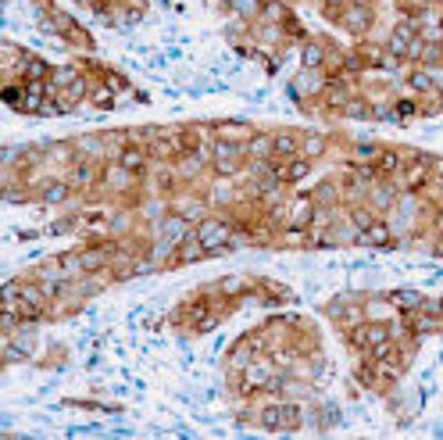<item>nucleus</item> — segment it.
I'll list each match as a JSON object with an SVG mask.
<instances>
[{
    "instance_id": "obj_1",
    "label": "nucleus",
    "mask_w": 443,
    "mask_h": 440,
    "mask_svg": "<svg viewBox=\"0 0 443 440\" xmlns=\"http://www.w3.org/2000/svg\"><path fill=\"white\" fill-rule=\"evenodd\" d=\"M243 158H247V151L236 140H222L218 136L215 143H211V165H215L218 176H236L243 169Z\"/></svg>"
},
{
    "instance_id": "obj_2",
    "label": "nucleus",
    "mask_w": 443,
    "mask_h": 440,
    "mask_svg": "<svg viewBox=\"0 0 443 440\" xmlns=\"http://www.w3.org/2000/svg\"><path fill=\"white\" fill-rule=\"evenodd\" d=\"M194 237L207 247V255H225L229 240H233V229H229V222H222V219H200L194 226Z\"/></svg>"
},
{
    "instance_id": "obj_3",
    "label": "nucleus",
    "mask_w": 443,
    "mask_h": 440,
    "mask_svg": "<svg viewBox=\"0 0 443 440\" xmlns=\"http://www.w3.org/2000/svg\"><path fill=\"white\" fill-rule=\"evenodd\" d=\"M314 215H319V204H314V197H297L293 201V208L286 212V226L290 229H308L314 222Z\"/></svg>"
},
{
    "instance_id": "obj_4",
    "label": "nucleus",
    "mask_w": 443,
    "mask_h": 440,
    "mask_svg": "<svg viewBox=\"0 0 443 440\" xmlns=\"http://www.w3.org/2000/svg\"><path fill=\"white\" fill-rule=\"evenodd\" d=\"M340 26L354 36H361L372 29V8H361V4H347L343 8V18H340Z\"/></svg>"
},
{
    "instance_id": "obj_5",
    "label": "nucleus",
    "mask_w": 443,
    "mask_h": 440,
    "mask_svg": "<svg viewBox=\"0 0 443 440\" xmlns=\"http://www.w3.org/2000/svg\"><path fill=\"white\" fill-rule=\"evenodd\" d=\"M426 183H429V161H415L411 169H408L404 176H400L393 186H397L400 194H415V190H422Z\"/></svg>"
},
{
    "instance_id": "obj_6",
    "label": "nucleus",
    "mask_w": 443,
    "mask_h": 440,
    "mask_svg": "<svg viewBox=\"0 0 443 440\" xmlns=\"http://www.w3.org/2000/svg\"><path fill=\"white\" fill-rule=\"evenodd\" d=\"M357 244H365V247H390L393 244V229L383 219H375L372 226H365L361 233H357Z\"/></svg>"
},
{
    "instance_id": "obj_7",
    "label": "nucleus",
    "mask_w": 443,
    "mask_h": 440,
    "mask_svg": "<svg viewBox=\"0 0 443 440\" xmlns=\"http://www.w3.org/2000/svg\"><path fill=\"white\" fill-rule=\"evenodd\" d=\"M276 376H272V365L268 362H250L247 369H243V387L247 390H261V387H268Z\"/></svg>"
},
{
    "instance_id": "obj_8",
    "label": "nucleus",
    "mask_w": 443,
    "mask_h": 440,
    "mask_svg": "<svg viewBox=\"0 0 443 440\" xmlns=\"http://www.w3.org/2000/svg\"><path fill=\"white\" fill-rule=\"evenodd\" d=\"M243 151H247V158H250V161H272V154H276V140H272L268 133L250 136V140L243 143Z\"/></svg>"
},
{
    "instance_id": "obj_9",
    "label": "nucleus",
    "mask_w": 443,
    "mask_h": 440,
    "mask_svg": "<svg viewBox=\"0 0 443 440\" xmlns=\"http://www.w3.org/2000/svg\"><path fill=\"white\" fill-rule=\"evenodd\" d=\"M200 258H207V247L189 233L179 247H176V265H189V262H200Z\"/></svg>"
},
{
    "instance_id": "obj_10",
    "label": "nucleus",
    "mask_w": 443,
    "mask_h": 440,
    "mask_svg": "<svg viewBox=\"0 0 443 440\" xmlns=\"http://www.w3.org/2000/svg\"><path fill=\"white\" fill-rule=\"evenodd\" d=\"M272 140H276V154H272V161L301 158V136H293V133H276Z\"/></svg>"
},
{
    "instance_id": "obj_11",
    "label": "nucleus",
    "mask_w": 443,
    "mask_h": 440,
    "mask_svg": "<svg viewBox=\"0 0 443 440\" xmlns=\"http://www.w3.org/2000/svg\"><path fill=\"white\" fill-rule=\"evenodd\" d=\"M68 194H72L68 179H47L44 186H39V201L44 204H61V201H68Z\"/></svg>"
},
{
    "instance_id": "obj_12",
    "label": "nucleus",
    "mask_w": 443,
    "mask_h": 440,
    "mask_svg": "<svg viewBox=\"0 0 443 440\" xmlns=\"http://www.w3.org/2000/svg\"><path fill=\"white\" fill-rule=\"evenodd\" d=\"M133 176H136V172H129V169H125V165H118V161L104 169V183H108L111 190H129V186H133Z\"/></svg>"
},
{
    "instance_id": "obj_13",
    "label": "nucleus",
    "mask_w": 443,
    "mask_h": 440,
    "mask_svg": "<svg viewBox=\"0 0 443 440\" xmlns=\"http://www.w3.org/2000/svg\"><path fill=\"white\" fill-rule=\"evenodd\" d=\"M118 165H125L129 172H143L147 169V147H125L118 154Z\"/></svg>"
},
{
    "instance_id": "obj_14",
    "label": "nucleus",
    "mask_w": 443,
    "mask_h": 440,
    "mask_svg": "<svg viewBox=\"0 0 443 440\" xmlns=\"http://www.w3.org/2000/svg\"><path fill=\"white\" fill-rule=\"evenodd\" d=\"M301 61H304V68L319 72V68H322V61H326V47L319 44V39H308L304 51H301Z\"/></svg>"
},
{
    "instance_id": "obj_15",
    "label": "nucleus",
    "mask_w": 443,
    "mask_h": 440,
    "mask_svg": "<svg viewBox=\"0 0 443 440\" xmlns=\"http://www.w3.org/2000/svg\"><path fill=\"white\" fill-rule=\"evenodd\" d=\"M422 301H426V297H422L418 290H393L390 293V304L400 308V311H415V308H422Z\"/></svg>"
},
{
    "instance_id": "obj_16",
    "label": "nucleus",
    "mask_w": 443,
    "mask_h": 440,
    "mask_svg": "<svg viewBox=\"0 0 443 440\" xmlns=\"http://www.w3.org/2000/svg\"><path fill=\"white\" fill-rule=\"evenodd\" d=\"M286 18H290L286 4H279V0H261V22H268V26H283Z\"/></svg>"
},
{
    "instance_id": "obj_17",
    "label": "nucleus",
    "mask_w": 443,
    "mask_h": 440,
    "mask_svg": "<svg viewBox=\"0 0 443 440\" xmlns=\"http://www.w3.org/2000/svg\"><path fill=\"white\" fill-rule=\"evenodd\" d=\"M393 201H397V186H372L368 190V204L375 208V212H386Z\"/></svg>"
},
{
    "instance_id": "obj_18",
    "label": "nucleus",
    "mask_w": 443,
    "mask_h": 440,
    "mask_svg": "<svg viewBox=\"0 0 443 440\" xmlns=\"http://www.w3.org/2000/svg\"><path fill=\"white\" fill-rule=\"evenodd\" d=\"M322 154H326V136H319V133L301 136V158L314 161V158H322Z\"/></svg>"
},
{
    "instance_id": "obj_19",
    "label": "nucleus",
    "mask_w": 443,
    "mask_h": 440,
    "mask_svg": "<svg viewBox=\"0 0 443 440\" xmlns=\"http://www.w3.org/2000/svg\"><path fill=\"white\" fill-rule=\"evenodd\" d=\"M50 65H47V61L44 57H26L22 61V79H50Z\"/></svg>"
},
{
    "instance_id": "obj_20",
    "label": "nucleus",
    "mask_w": 443,
    "mask_h": 440,
    "mask_svg": "<svg viewBox=\"0 0 443 440\" xmlns=\"http://www.w3.org/2000/svg\"><path fill=\"white\" fill-rule=\"evenodd\" d=\"M68 183H72V190H86V186L97 183V169H90V165H75Z\"/></svg>"
},
{
    "instance_id": "obj_21",
    "label": "nucleus",
    "mask_w": 443,
    "mask_h": 440,
    "mask_svg": "<svg viewBox=\"0 0 443 440\" xmlns=\"http://www.w3.org/2000/svg\"><path fill=\"white\" fill-rule=\"evenodd\" d=\"M404 169V158H400L397 151H379V158H375V172H400Z\"/></svg>"
},
{
    "instance_id": "obj_22",
    "label": "nucleus",
    "mask_w": 443,
    "mask_h": 440,
    "mask_svg": "<svg viewBox=\"0 0 443 440\" xmlns=\"http://www.w3.org/2000/svg\"><path fill=\"white\" fill-rule=\"evenodd\" d=\"M340 115H347V118H368L372 115V104L361 100V97H350L343 108H340Z\"/></svg>"
},
{
    "instance_id": "obj_23",
    "label": "nucleus",
    "mask_w": 443,
    "mask_h": 440,
    "mask_svg": "<svg viewBox=\"0 0 443 440\" xmlns=\"http://www.w3.org/2000/svg\"><path fill=\"white\" fill-rule=\"evenodd\" d=\"M229 11L236 18H254L261 15V0H229Z\"/></svg>"
},
{
    "instance_id": "obj_24",
    "label": "nucleus",
    "mask_w": 443,
    "mask_h": 440,
    "mask_svg": "<svg viewBox=\"0 0 443 440\" xmlns=\"http://www.w3.org/2000/svg\"><path fill=\"white\" fill-rule=\"evenodd\" d=\"M408 86L418 90V93H436V86H433V79H429L426 68H415V72L408 75Z\"/></svg>"
},
{
    "instance_id": "obj_25",
    "label": "nucleus",
    "mask_w": 443,
    "mask_h": 440,
    "mask_svg": "<svg viewBox=\"0 0 443 440\" xmlns=\"http://www.w3.org/2000/svg\"><path fill=\"white\" fill-rule=\"evenodd\" d=\"M375 215H379V212H375L372 204H368V208H354V212H350V222H354L357 233H361L365 226H372V222H375Z\"/></svg>"
},
{
    "instance_id": "obj_26",
    "label": "nucleus",
    "mask_w": 443,
    "mask_h": 440,
    "mask_svg": "<svg viewBox=\"0 0 443 440\" xmlns=\"http://www.w3.org/2000/svg\"><path fill=\"white\" fill-rule=\"evenodd\" d=\"M61 39H68L72 47H82V51H90V47H93V39H90V33H86V29H79V26H72V29H68L65 36H61Z\"/></svg>"
},
{
    "instance_id": "obj_27",
    "label": "nucleus",
    "mask_w": 443,
    "mask_h": 440,
    "mask_svg": "<svg viewBox=\"0 0 443 440\" xmlns=\"http://www.w3.org/2000/svg\"><path fill=\"white\" fill-rule=\"evenodd\" d=\"M93 104H97V108H115V104H118V100H115V90L108 86V82L93 90Z\"/></svg>"
},
{
    "instance_id": "obj_28",
    "label": "nucleus",
    "mask_w": 443,
    "mask_h": 440,
    "mask_svg": "<svg viewBox=\"0 0 443 440\" xmlns=\"http://www.w3.org/2000/svg\"><path fill=\"white\" fill-rule=\"evenodd\" d=\"M229 197H233V183H215V190H211V204H225Z\"/></svg>"
},
{
    "instance_id": "obj_29",
    "label": "nucleus",
    "mask_w": 443,
    "mask_h": 440,
    "mask_svg": "<svg viewBox=\"0 0 443 440\" xmlns=\"http://www.w3.org/2000/svg\"><path fill=\"white\" fill-rule=\"evenodd\" d=\"M311 197H314V204H332V201H336V186H332V183H322Z\"/></svg>"
},
{
    "instance_id": "obj_30",
    "label": "nucleus",
    "mask_w": 443,
    "mask_h": 440,
    "mask_svg": "<svg viewBox=\"0 0 443 440\" xmlns=\"http://www.w3.org/2000/svg\"><path fill=\"white\" fill-rule=\"evenodd\" d=\"M436 255H443V229H440V244H436Z\"/></svg>"
},
{
    "instance_id": "obj_31",
    "label": "nucleus",
    "mask_w": 443,
    "mask_h": 440,
    "mask_svg": "<svg viewBox=\"0 0 443 440\" xmlns=\"http://www.w3.org/2000/svg\"><path fill=\"white\" fill-rule=\"evenodd\" d=\"M436 226H440V229H443V212H440V215H436Z\"/></svg>"
}]
</instances>
